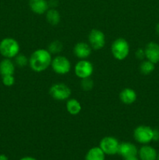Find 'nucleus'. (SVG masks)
<instances>
[{"mask_svg":"<svg viewBox=\"0 0 159 160\" xmlns=\"http://www.w3.org/2000/svg\"><path fill=\"white\" fill-rule=\"evenodd\" d=\"M51 54L45 48H38L33 52L29 58V66L31 70L37 73L45 71L51 66Z\"/></svg>","mask_w":159,"mask_h":160,"instance_id":"f257e3e1","label":"nucleus"},{"mask_svg":"<svg viewBox=\"0 0 159 160\" xmlns=\"http://www.w3.org/2000/svg\"><path fill=\"white\" fill-rule=\"evenodd\" d=\"M20 53L18 42L12 38H6L0 42V54L5 58L12 59Z\"/></svg>","mask_w":159,"mask_h":160,"instance_id":"f03ea898","label":"nucleus"},{"mask_svg":"<svg viewBox=\"0 0 159 160\" xmlns=\"http://www.w3.org/2000/svg\"><path fill=\"white\" fill-rule=\"evenodd\" d=\"M111 52L117 60H124L129 54V43L123 38L115 39L111 46Z\"/></svg>","mask_w":159,"mask_h":160,"instance_id":"7ed1b4c3","label":"nucleus"},{"mask_svg":"<svg viewBox=\"0 0 159 160\" xmlns=\"http://www.w3.org/2000/svg\"><path fill=\"white\" fill-rule=\"evenodd\" d=\"M134 140L141 145H148L153 141L154 129L151 127L140 125L137 127L133 131Z\"/></svg>","mask_w":159,"mask_h":160,"instance_id":"20e7f679","label":"nucleus"},{"mask_svg":"<svg viewBox=\"0 0 159 160\" xmlns=\"http://www.w3.org/2000/svg\"><path fill=\"white\" fill-rule=\"evenodd\" d=\"M48 93L56 101H65L71 96V89L63 83H56L50 87Z\"/></svg>","mask_w":159,"mask_h":160,"instance_id":"39448f33","label":"nucleus"},{"mask_svg":"<svg viewBox=\"0 0 159 160\" xmlns=\"http://www.w3.org/2000/svg\"><path fill=\"white\" fill-rule=\"evenodd\" d=\"M51 67L53 71L59 75H65L71 70V63L69 59L63 56H55L51 62Z\"/></svg>","mask_w":159,"mask_h":160,"instance_id":"423d86ee","label":"nucleus"},{"mask_svg":"<svg viewBox=\"0 0 159 160\" xmlns=\"http://www.w3.org/2000/svg\"><path fill=\"white\" fill-rule=\"evenodd\" d=\"M119 142L112 136H106L101 140L99 147L103 152L108 156H114L118 154Z\"/></svg>","mask_w":159,"mask_h":160,"instance_id":"0eeeda50","label":"nucleus"},{"mask_svg":"<svg viewBox=\"0 0 159 160\" xmlns=\"http://www.w3.org/2000/svg\"><path fill=\"white\" fill-rule=\"evenodd\" d=\"M94 72L93 64L87 59H80L74 67V73L80 79L90 78Z\"/></svg>","mask_w":159,"mask_h":160,"instance_id":"6e6552de","label":"nucleus"},{"mask_svg":"<svg viewBox=\"0 0 159 160\" xmlns=\"http://www.w3.org/2000/svg\"><path fill=\"white\" fill-rule=\"evenodd\" d=\"M88 44L94 50H100L105 45V35L98 29H92L88 34Z\"/></svg>","mask_w":159,"mask_h":160,"instance_id":"1a4fd4ad","label":"nucleus"},{"mask_svg":"<svg viewBox=\"0 0 159 160\" xmlns=\"http://www.w3.org/2000/svg\"><path fill=\"white\" fill-rule=\"evenodd\" d=\"M118 154L123 159H128L131 157H136L138 155V148L134 144L129 142H124L119 143Z\"/></svg>","mask_w":159,"mask_h":160,"instance_id":"9d476101","label":"nucleus"},{"mask_svg":"<svg viewBox=\"0 0 159 160\" xmlns=\"http://www.w3.org/2000/svg\"><path fill=\"white\" fill-rule=\"evenodd\" d=\"M145 59L156 64L159 62V45L157 42H151L144 48Z\"/></svg>","mask_w":159,"mask_h":160,"instance_id":"9b49d317","label":"nucleus"},{"mask_svg":"<svg viewBox=\"0 0 159 160\" xmlns=\"http://www.w3.org/2000/svg\"><path fill=\"white\" fill-rule=\"evenodd\" d=\"M92 52L91 47L88 43L80 42L75 45L73 48V53L80 59H86L90 56Z\"/></svg>","mask_w":159,"mask_h":160,"instance_id":"f8f14e48","label":"nucleus"},{"mask_svg":"<svg viewBox=\"0 0 159 160\" xmlns=\"http://www.w3.org/2000/svg\"><path fill=\"white\" fill-rule=\"evenodd\" d=\"M139 159L140 160H157V152L154 147L148 145H143L138 149Z\"/></svg>","mask_w":159,"mask_h":160,"instance_id":"ddd939ff","label":"nucleus"},{"mask_svg":"<svg viewBox=\"0 0 159 160\" xmlns=\"http://www.w3.org/2000/svg\"><path fill=\"white\" fill-rule=\"evenodd\" d=\"M29 7L33 12L37 15L45 13L49 9L47 0H29Z\"/></svg>","mask_w":159,"mask_h":160,"instance_id":"4468645a","label":"nucleus"},{"mask_svg":"<svg viewBox=\"0 0 159 160\" xmlns=\"http://www.w3.org/2000/svg\"><path fill=\"white\" fill-rule=\"evenodd\" d=\"M137 95L135 91L129 88L123 89L119 93V99L123 104L132 105L137 100Z\"/></svg>","mask_w":159,"mask_h":160,"instance_id":"2eb2a0df","label":"nucleus"},{"mask_svg":"<svg viewBox=\"0 0 159 160\" xmlns=\"http://www.w3.org/2000/svg\"><path fill=\"white\" fill-rule=\"evenodd\" d=\"M15 72V64L10 59H4L0 62V74L2 77L13 75Z\"/></svg>","mask_w":159,"mask_h":160,"instance_id":"dca6fc26","label":"nucleus"},{"mask_svg":"<svg viewBox=\"0 0 159 160\" xmlns=\"http://www.w3.org/2000/svg\"><path fill=\"white\" fill-rule=\"evenodd\" d=\"M105 156L99 146L93 147L87 151L84 160H105Z\"/></svg>","mask_w":159,"mask_h":160,"instance_id":"f3484780","label":"nucleus"},{"mask_svg":"<svg viewBox=\"0 0 159 160\" xmlns=\"http://www.w3.org/2000/svg\"><path fill=\"white\" fill-rule=\"evenodd\" d=\"M45 18L50 25L56 26L60 22L61 16L57 9L55 8H51V9H48L45 12Z\"/></svg>","mask_w":159,"mask_h":160,"instance_id":"a211bd4d","label":"nucleus"},{"mask_svg":"<svg viewBox=\"0 0 159 160\" xmlns=\"http://www.w3.org/2000/svg\"><path fill=\"white\" fill-rule=\"evenodd\" d=\"M66 110L70 115L76 116L80 112L82 107H81V104L78 100L76 98H69L66 102Z\"/></svg>","mask_w":159,"mask_h":160,"instance_id":"6ab92c4d","label":"nucleus"},{"mask_svg":"<svg viewBox=\"0 0 159 160\" xmlns=\"http://www.w3.org/2000/svg\"><path fill=\"white\" fill-rule=\"evenodd\" d=\"M154 69H155V64L153 63L151 61L147 60V59L142 60V62L140 64V67H139L140 73L143 75L151 74L154 71Z\"/></svg>","mask_w":159,"mask_h":160,"instance_id":"aec40b11","label":"nucleus"},{"mask_svg":"<svg viewBox=\"0 0 159 160\" xmlns=\"http://www.w3.org/2000/svg\"><path fill=\"white\" fill-rule=\"evenodd\" d=\"M62 48H63V45L62 42L59 40H55L48 45L47 49L51 55H58L62 51Z\"/></svg>","mask_w":159,"mask_h":160,"instance_id":"412c9836","label":"nucleus"},{"mask_svg":"<svg viewBox=\"0 0 159 160\" xmlns=\"http://www.w3.org/2000/svg\"><path fill=\"white\" fill-rule=\"evenodd\" d=\"M14 58H15V64L17 67H24L29 64V59L25 55L19 53Z\"/></svg>","mask_w":159,"mask_h":160,"instance_id":"4be33fe9","label":"nucleus"},{"mask_svg":"<svg viewBox=\"0 0 159 160\" xmlns=\"http://www.w3.org/2000/svg\"><path fill=\"white\" fill-rule=\"evenodd\" d=\"M80 87L84 92H89V91L92 90V88H94V81H92L90 78L81 79Z\"/></svg>","mask_w":159,"mask_h":160,"instance_id":"5701e85b","label":"nucleus"},{"mask_svg":"<svg viewBox=\"0 0 159 160\" xmlns=\"http://www.w3.org/2000/svg\"><path fill=\"white\" fill-rule=\"evenodd\" d=\"M15 83V78L13 75H6L2 77V84L6 87H11Z\"/></svg>","mask_w":159,"mask_h":160,"instance_id":"b1692460","label":"nucleus"},{"mask_svg":"<svg viewBox=\"0 0 159 160\" xmlns=\"http://www.w3.org/2000/svg\"><path fill=\"white\" fill-rule=\"evenodd\" d=\"M135 56L139 60H143L145 59V52L144 48H138L135 52Z\"/></svg>","mask_w":159,"mask_h":160,"instance_id":"393cba45","label":"nucleus"},{"mask_svg":"<svg viewBox=\"0 0 159 160\" xmlns=\"http://www.w3.org/2000/svg\"><path fill=\"white\" fill-rule=\"evenodd\" d=\"M153 141L157 142L159 141V131L157 129H154V136H153Z\"/></svg>","mask_w":159,"mask_h":160,"instance_id":"a878e982","label":"nucleus"},{"mask_svg":"<svg viewBox=\"0 0 159 160\" xmlns=\"http://www.w3.org/2000/svg\"><path fill=\"white\" fill-rule=\"evenodd\" d=\"M48 6L51 8H55L58 6V1L57 0H49L48 1Z\"/></svg>","mask_w":159,"mask_h":160,"instance_id":"bb28decb","label":"nucleus"},{"mask_svg":"<svg viewBox=\"0 0 159 160\" xmlns=\"http://www.w3.org/2000/svg\"><path fill=\"white\" fill-rule=\"evenodd\" d=\"M20 160H37V159L34 157H31V156H25V157H23Z\"/></svg>","mask_w":159,"mask_h":160,"instance_id":"cd10ccee","label":"nucleus"},{"mask_svg":"<svg viewBox=\"0 0 159 160\" xmlns=\"http://www.w3.org/2000/svg\"><path fill=\"white\" fill-rule=\"evenodd\" d=\"M0 160H9V159H8V157L6 156V155L1 154L0 155Z\"/></svg>","mask_w":159,"mask_h":160,"instance_id":"c85d7f7f","label":"nucleus"},{"mask_svg":"<svg viewBox=\"0 0 159 160\" xmlns=\"http://www.w3.org/2000/svg\"><path fill=\"white\" fill-rule=\"evenodd\" d=\"M155 31H156V33H157V35L159 36V23H157V25H156V27H155Z\"/></svg>","mask_w":159,"mask_h":160,"instance_id":"c756f323","label":"nucleus"},{"mask_svg":"<svg viewBox=\"0 0 159 160\" xmlns=\"http://www.w3.org/2000/svg\"><path fill=\"white\" fill-rule=\"evenodd\" d=\"M124 160H140L139 158H137V156L136 157H131V158H128V159H124Z\"/></svg>","mask_w":159,"mask_h":160,"instance_id":"7c9ffc66","label":"nucleus"},{"mask_svg":"<svg viewBox=\"0 0 159 160\" xmlns=\"http://www.w3.org/2000/svg\"><path fill=\"white\" fill-rule=\"evenodd\" d=\"M157 160H159V152L157 153Z\"/></svg>","mask_w":159,"mask_h":160,"instance_id":"2f4dec72","label":"nucleus"}]
</instances>
